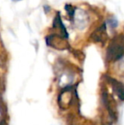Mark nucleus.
<instances>
[{"label":"nucleus","instance_id":"f257e3e1","mask_svg":"<svg viewBox=\"0 0 124 125\" xmlns=\"http://www.w3.org/2000/svg\"><path fill=\"white\" fill-rule=\"evenodd\" d=\"M124 55V38L121 36L116 38L110 43L107 50V59L110 61H117Z\"/></svg>","mask_w":124,"mask_h":125},{"label":"nucleus","instance_id":"f03ea898","mask_svg":"<svg viewBox=\"0 0 124 125\" xmlns=\"http://www.w3.org/2000/svg\"><path fill=\"white\" fill-rule=\"evenodd\" d=\"M107 34H106V25L105 23L103 24L99 28L94 31L91 34V39L94 42H102L106 39Z\"/></svg>","mask_w":124,"mask_h":125},{"label":"nucleus","instance_id":"7ed1b4c3","mask_svg":"<svg viewBox=\"0 0 124 125\" xmlns=\"http://www.w3.org/2000/svg\"><path fill=\"white\" fill-rule=\"evenodd\" d=\"M53 27L55 28V29L60 30V34H61V37H63V38L65 37L66 38H68V33H67V31H66V27H65L64 24H63V22H62V21H61L60 13L57 14V15L55 17V19H54Z\"/></svg>","mask_w":124,"mask_h":125},{"label":"nucleus","instance_id":"20e7f679","mask_svg":"<svg viewBox=\"0 0 124 125\" xmlns=\"http://www.w3.org/2000/svg\"><path fill=\"white\" fill-rule=\"evenodd\" d=\"M111 79V85H112L113 90L115 91L116 94L118 95V97L120 98L122 100H124V87L121 83L117 82V81L114 80L113 78H110Z\"/></svg>","mask_w":124,"mask_h":125},{"label":"nucleus","instance_id":"39448f33","mask_svg":"<svg viewBox=\"0 0 124 125\" xmlns=\"http://www.w3.org/2000/svg\"><path fill=\"white\" fill-rule=\"evenodd\" d=\"M65 9H66V10L67 11V13L69 14V15H71V16H73V15H74V13H75V10H74V8L71 6V5L66 4V6H65Z\"/></svg>","mask_w":124,"mask_h":125},{"label":"nucleus","instance_id":"423d86ee","mask_svg":"<svg viewBox=\"0 0 124 125\" xmlns=\"http://www.w3.org/2000/svg\"><path fill=\"white\" fill-rule=\"evenodd\" d=\"M12 1H14V2H17V1H21V0H12Z\"/></svg>","mask_w":124,"mask_h":125}]
</instances>
